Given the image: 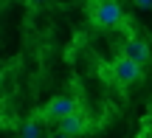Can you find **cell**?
I'll list each match as a JSON object with an SVG mask.
<instances>
[{"instance_id":"obj_8","label":"cell","mask_w":152,"mask_h":138,"mask_svg":"<svg viewBox=\"0 0 152 138\" xmlns=\"http://www.w3.org/2000/svg\"><path fill=\"white\" fill-rule=\"evenodd\" d=\"M31 6H42V3H48V0H28Z\"/></svg>"},{"instance_id":"obj_7","label":"cell","mask_w":152,"mask_h":138,"mask_svg":"<svg viewBox=\"0 0 152 138\" xmlns=\"http://www.w3.org/2000/svg\"><path fill=\"white\" fill-rule=\"evenodd\" d=\"M138 9H152V0H135Z\"/></svg>"},{"instance_id":"obj_9","label":"cell","mask_w":152,"mask_h":138,"mask_svg":"<svg viewBox=\"0 0 152 138\" xmlns=\"http://www.w3.org/2000/svg\"><path fill=\"white\" fill-rule=\"evenodd\" d=\"M54 138H68V135H62V133H59V135H54Z\"/></svg>"},{"instance_id":"obj_1","label":"cell","mask_w":152,"mask_h":138,"mask_svg":"<svg viewBox=\"0 0 152 138\" xmlns=\"http://www.w3.org/2000/svg\"><path fill=\"white\" fill-rule=\"evenodd\" d=\"M90 20L99 28H115L124 23V9L118 0H93L90 3Z\"/></svg>"},{"instance_id":"obj_3","label":"cell","mask_w":152,"mask_h":138,"mask_svg":"<svg viewBox=\"0 0 152 138\" xmlns=\"http://www.w3.org/2000/svg\"><path fill=\"white\" fill-rule=\"evenodd\" d=\"M121 56L144 68V65L152 59V48H149L147 39H141V37H127L124 45H121Z\"/></svg>"},{"instance_id":"obj_2","label":"cell","mask_w":152,"mask_h":138,"mask_svg":"<svg viewBox=\"0 0 152 138\" xmlns=\"http://www.w3.org/2000/svg\"><path fill=\"white\" fill-rule=\"evenodd\" d=\"M76 110H79V101H76L73 96H56V99H51L48 104L37 113V118H42V121H48V118L62 121L65 116H71V113H76Z\"/></svg>"},{"instance_id":"obj_4","label":"cell","mask_w":152,"mask_h":138,"mask_svg":"<svg viewBox=\"0 0 152 138\" xmlns=\"http://www.w3.org/2000/svg\"><path fill=\"white\" fill-rule=\"evenodd\" d=\"M56 127H59L62 135H68V138H79V135H85L87 130L93 127V124H90V116H87L85 110H76V113H71V116H65L59 124H56Z\"/></svg>"},{"instance_id":"obj_10","label":"cell","mask_w":152,"mask_h":138,"mask_svg":"<svg viewBox=\"0 0 152 138\" xmlns=\"http://www.w3.org/2000/svg\"><path fill=\"white\" fill-rule=\"evenodd\" d=\"M0 85H3V71H0Z\"/></svg>"},{"instance_id":"obj_6","label":"cell","mask_w":152,"mask_h":138,"mask_svg":"<svg viewBox=\"0 0 152 138\" xmlns=\"http://www.w3.org/2000/svg\"><path fill=\"white\" fill-rule=\"evenodd\" d=\"M20 138H42V118L31 116V118L20 127Z\"/></svg>"},{"instance_id":"obj_5","label":"cell","mask_w":152,"mask_h":138,"mask_svg":"<svg viewBox=\"0 0 152 138\" xmlns=\"http://www.w3.org/2000/svg\"><path fill=\"white\" fill-rule=\"evenodd\" d=\"M141 79V65H135V62L124 59V56H118V59L113 62V82L115 85H132Z\"/></svg>"}]
</instances>
